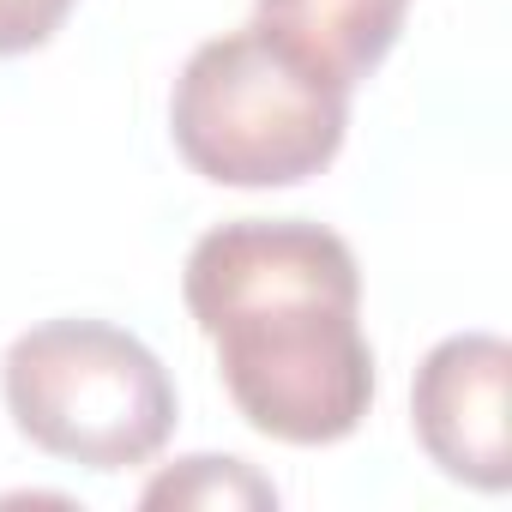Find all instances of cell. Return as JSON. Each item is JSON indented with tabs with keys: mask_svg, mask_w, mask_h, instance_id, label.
<instances>
[{
	"mask_svg": "<svg viewBox=\"0 0 512 512\" xmlns=\"http://www.w3.org/2000/svg\"><path fill=\"white\" fill-rule=\"evenodd\" d=\"M344 127L350 91L260 25L199 43L169 97L175 151L217 187H296L344 151Z\"/></svg>",
	"mask_w": 512,
	"mask_h": 512,
	"instance_id": "obj_2",
	"label": "cell"
},
{
	"mask_svg": "<svg viewBox=\"0 0 512 512\" xmlns=\"http://www.w3.org/2000/svg\"><path fill=\"white\" fill-rule=\"evenodd\" d=\"M79 0H0V55H31L43 49Z\"/></svg>",
	"mask_w": 512,
	"mask_h": 512,
	"instance_id": "obj_7",
	"label": "cell"
},
{
	"mask_svg": "<svg viewBox=\"0 0 512 512\" xmlns=\"http://www.w3.org/2000/svg\"><path fill=\"white\" fill-rule=\"evenodd\" d=\"M410 0H253V25L320 79L356 91L398 43Z\"/></svg>",
	"mask_w": 512,
	"mask_h": 512,
	"instance_id": "obj_5",
	"label": "cell"
},
{
	"mask_svg": "<svg viewBox=\"0 0 512 512\" xmlns=\"http://www.w3.org/2000/svg\"><path fill=\"white\" fill-rule=\"evenodd\" d=\"M506 380L512 350L494 332H458L440 338L410 386V422L422 452L482 494H500L512 482V440H506Z\"/></svg>",
	"mask_w": 512,
	"mask_h": 512,
	"instance_id": "obj_4",
	"label": "cell"
},
{
	"mask_svg": "<svg viewBox=\"0 0 512 512\" xmlns=\"http://www.w3.org/2000/svg\"><path fill=\"white\" fill-rule=\"evenodd\" d=\"M13 428L67 464L133 470L175 434L169 368L109 320H49L13 338L0 362Z\"/></svg>",
	"mask_w": 512,
	"mask_h": 512,
	"instance_id": "obj_3",
	"label": "cell"
},
{
	"mask_svg": "<svg viewBox=\"0 0 512 512\" xmlns=\"http://www.w3.org/2000/svg\"><path fill=\"white\" fill-rule=\"evenodd\" d=\"M139 500L145 506H278V488L241 458L205 452V458H181L175 470L151 476Z\"/></svg>",
	"mask_w": 512,
	"mask_h": 512,
	"instance_id": "obj_6",
	"label": "cell"
},
{
	"mask_svg": "<svg viewBox=\"0 0 512 512\" xmlns=\"http://www.w3.org/2000/svg\"><path fill=\"white\" fill-rule=\"evenodd\" d=\"M187 314L217 344L229 404L284 446L350 440L374 404L362 272L344 235L302 217H235L193 241Z\"/></svg>",
	"mask_w": 512,
	"mask_h": 512,
	"instance_id": "obj_1",
	"label": "cell"
}]
</instances>
